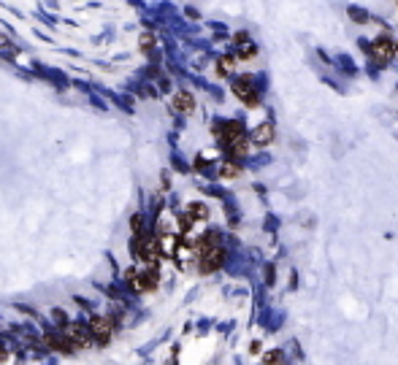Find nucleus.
Wrapping results in <instances>:
<instances>
[{
	"instance_id": "f257e3e1",
	"label": "nucleus",
	"mask_w": 398,
	"mask_h": 365,
	"mask_svg": "<svg viewBox=\"0 0 398 365\" xmlns=\"http://www.w3.org/2000/svg\"><path fill=\"white\" fill-rule=\"evenodd\" d=\"M136 257L141 263H146V265H155L160 257V241H157V235H144V233H138L136 235Z\"/></svg>"
},
{
	"instance_id": "f03ea898",
	"label": "nucleus",
	"mask_w": 398,
	"mask_h": 365,
	"mask_svg": "<svg viewBox=\"0 0 398 365\" xmlns=\"http://www.w3.org/2000/svg\"><path fill=\"white\" fill-rule=\"evenodd\" d=\"M195 260H198V271H201V273H214V271H220V268L225 265V249L217 244L212 249H206L203 254H198Z\"/></svg>"
},
{
	"instance_id": "7ed1b4c3",
	"label": "nucleus",
	"mask_w": 398,
	"mask_h": 365,
	"mask_svg": "<svg viewBox=\"0 0 398 365\" xmlns=\"http://www.w3.org/2000/svg\"><path fill=\"white\" fill-rule=\"evenodd\" d=\"M233 95H236V98H239L244 105H249V109H258V103H260V95H258V90L252 87V79H249V76H244V79L233 81Z\"/></svg>"
},
{
	"instance_id": "20e7f679",
	"label": "nucleus",
	"mask_w": 398,
	"mask_h": 365,
	"mask_svg": "<svg viewBox=\"0 0 398 365\" xmlns=\"http://www.w3.org/2000/svg\"><path fill=\"white\" fill-rule=\"evenodd\" d=\"M65 341H68L71 349L90 347V328H87V325H79V322L65 325Z\"/></svg>"
},
{
	"instance_id": "39448f33",
	"label": "nucleus",
	"mask_w": 398,
	"mask_h": 365,
	"mask_svg": "<svg viewBox=\"0 0 398 365\" xmlns=\"http://www.w3.org/2000/svg\"><path fill=\"white\" fill-rule=\"evenodd\" d=\"M128 284L136 292H149V290H155V287H157V271L152 265H149V271H144V273L128 271Z\"/></svg>"
},
{
	"instance_id": "423d86ee",
	"label": "nucleus",
	"mask_w": 398,
	"mask_h": 365,
	"mask_svg": "<svg viewBox=\"0 0 398 365\" xmlns=\"http://www.w3.org/2000/svg\"><path fill=\"white\" fill-rule=\"evenodd\" d=\"M371 57H374L379 65H387V62L395 57V41H390L387 35L374 38V44H371Z\"/></svg>"
},
{
	"instance_id": "0eeeda50",
	"label": "nucleus",
	"mask_w": 398,
	"mask_h": 365,
	"mask_svg": "<svg viewBox=\"0 0 398 365\" xmlns=\"http://www.w3.org/2000/svg\"><path fill=\"white\" fill-rule=\"evenodd\" d=\"M87 328H90V338H95L98 343H109L111 341L114 328H111V319H106V316H95Z\"/></svg>"
},
{
	"instance_id": "6e6552de",
	"label": "nucleus",
	"mask_w": 398,
	"mask_h": 365,
	"mask_svg": "<svg viewBox=\"0 0 398 365\" xmlns=\"http://www.w3.org/2000/svg\"><path fill=\"white\" fill-rule=\"evenodd\" d=\"M214 136L227 146V143H233L236 138L244 136V127H241V122H222V124H217V127H214Z\"/></svg>"
},
{
	"instance_id": "1a4fd4ad",
	"label": "nucleus",
	"mask_w": 398,
	"mask_h": 365,
	"mask_svg": "<svg viewBox=\"0 0 398 365\" xmlns=\"http://www.w3.org/2000/svg\"><path fill=\"white\" fill-rule=\"evenodd\" d=\"M171 109H174L176 114H193L195 111V98L190 92H176L174 95V100H171Z\"/></svg>"
},
{
	"instance_id": "9d476101",
	"label": "nucleus",
	"mask_w": 398,
	"mask_h": 365,
	"mask_svg": "<svg viewBox=\"0 0 398 365\" xmlns=\"http://www.w3.org/2000/svg\"><path fill=\"white\" fill-rule=\"evenodd\" d=\"M271 141H274V124L271 122H263L260 127H255L252 143H258V146H268Z\"/></svg>"
},
{
	"instance_id": "9b49d317",
	"label": "nucleus",
	"mask_w": 398,
	"mask_h": 365,
	"mask_svg": "<svg viewBox=\"0 0 398 365\" xmlns=\"http://www.w3.org/2000/svg\"><path fill=\"white\" fill-rule=\"evenodd\" d=\"M249 146H252V141L249 138H246V133H244V136L241 138H236L233 143H227V152H231V155L233 157H246V155H249Z\"/></svg>"
},
{
	"instance_id": "f8f14e48",
	"label": "nucleus",
	"mask_w": 398,
	"mask_h": 365,
	"mask_svg": "<svg viewBox=\"0 0 398 365\" xmlns=\"http://www.w3.org/2000/svg\"><path fill=\"white\" fill-rule=\"evenodd\" d=\"M187 217L193 219V222H203V219L208 217V208L203 203H190L187 206Z\"/></svg>"
},
{
	"instance_id": "ddd939ff",
	"label": "nucleus",
	"mask_w": 398,
	"mask_h": 365,
	"mask_svg": "<svg viewBox=\"0 0 398 365\" xmlns=\"http://www.w3.org/2000/svg\"><path fill=\"white\" fill-rule=\"evenodd\" d=\"M236 71V57H222L220 62H217V73L220 76H231Z\"/></svg>"
},
{
	"instance_id": "4468645a",
	"label": "nucleus",
	"mask_w": 398,
	"mask_h": 365,
	"mask_svg": "<svg viewBox=\"0 0 398 365\" xmlns=\"http://www.w3.org/2000/svg\"><path fill=\"white\" fill-rule=\"evenodd\" d=\"M239 174H241V168L236 165V162H225V165L220 168V176H222V179H236Z\"/></svg>"
},
{
	"instance_id": "2eb2a0df",
	"label": "nucleus",
	"mask_w": 398,
	"mask_h": 365,
	"mask_svg": "<svg viewBox=\"0 0 398 365\" xmlns=\"http://www.w3.org/2000/svg\"><path fill=\"white\" fill-rule=\"evenodd\" d=\"M265 365H282V352H268L265 354Z\"/></svg>"
},
{
	"instance_id": "dca6fc26",
	"label": "nucleus",
	"mask_w": 398,
	"mask_h": 365,
	"mask_svg": "<svg viewBox=\"0 0 398 365\" xmlns=\"http://www.w3.org/2000/svg\"><path fill=\"white\" fill-rule=\"evenodd\" d=\"M130 227L136 230V235H138V233H141V217H133V219H130Z\"/></svg>"
},
{
	"instance_id": "f3484780",
	"label": "nucleus",
	"mask_w": 398,
	"mask_h": 365,
	"mask_svg": "<svg viewBox=\"0 0 398 365\" xmlns=\"http://www.w3.org/2000/svg\"><path fill=\"white\" fill-rule=\"evenodd\" d=\"M141 46H144V49H149V46H152V38L144 35V38H141Z\"/></svg>"
},
{
	"instance_id": "a211bd4d",
	"label": "nucleus",
	"mask_w": 398,
	"mask_h": 365,
	"mask_svg": "<svg viewBox=\"0 0 398 365\" xmlns=\"http://www.w3.org/2000/svg\"><path fill=\"white\" fill-rule=\"evenodd\" d=\"M3 360H6V349H3V347H0V362H3Z\"/></svg>"
},
{
	"instance_id": "6ab92c4d",
	"label": "nucleus",
	"mask_w": 398,
	"mask_h": 365,
	"mask_svg": "<svg viewBox=\"0 0 398 365\" xmlns=\"http://www.w3.org/2000/svg\"><path fill=\"white\" fill-rule=\"evenodd\" d=\"M395 54H398V41H395Z\"/></svg>"
}]
</instances>
